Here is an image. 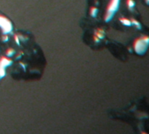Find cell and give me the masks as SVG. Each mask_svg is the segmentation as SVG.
<instances>
[{
  "instance_id": "cell-1",
  "label": "cell",
  "mask_w": 149,
  "mask_h": 134,
  "mask_svg": "<svg viewBox=\"0 0 149 134\" xmlns=\"http://www.w3.org/2000/svg\"><path fill=\"white\" fill-rule=\"evenodd\" d=\"M119 4H120V0H110L109 3L107 5V14L105 17V20L107 22H108L112 19L114 13L118 10Z\"/></svg>"
},
{
  "instance_id": "cell-2",
  "label": "cell",
  "mask_w": 149,
  "mask_h": 134,
  "mask_svg": "<svg viewBox=\"0 0 149 134\" xmlns=\"http://www.w3.org/2000/svg\"><path fill=\"white\" fill-rule=\"evenodd\" d=\"M148 37L147 36H145L143 38H139L134 42V50L136 51V52L141 54L143 53L148 46Z\"/></svg>"
},
{
  "instance_id": "cell-3",
  "label": "cell",
  "mask_w": 149,
  "mask_h": 134,
  "mask_svg": "<svg viewBox=\"0 0 149 134\" xmlns=\"http://www.w3.org/2000/svg\"><path fill=\"white\" fill-rule=\"evenodd\" d=\"M0 27L3 29V33H9L11 31L12 29V25L10 24V21H9L6 17H4L3 16H0Z\"/></svg>"
},
{
  "instance_id": "cell-4",
  "label": "cell",
  "mask_w": 149,
  "mask_h": 134,
  "mask_svg": "<svg viewBox=\"0 0 149 134\" xmlns=\"http://www.w3.org/2000/svg\"><path fill=\"white\" fill-rule=\"evenodd\" d=\"M10 63H11V60L9 59L6 57H3V58H0V78H3L4 76V74H5L4 68L6 66H8Z\"/></svg>"
},
{
  "instance_id": "cell-5",
  "label": "cell",
  "mask_w": 149,
  "mask_h": 134,
  "mask_svg": "<svg viewBox=\"0 0 149 134\" xmlns=\"http://www.w3.org/2000/svg\"><path fill=\"white\" fill-rule=\"evenodd\" d=\"M104 35H105V31H103V29H98L97 31H95V33H94V41L95 42H99L101 38L104 37Z\"/></svg>"
},
{
  "instance_id": "cell-6",
  "label": "cell",
  "mask_w": 149,
  "mask_h": 134,
  "mask_svg": "<svg viewBox=\"0 0 149 134\" xmlns=\"http://www.w3.org/2000/svg\"><path fill=\"white\" fill-rule=\"evenodd\" d=\"M120 21L123 24H125V25H127V26L131 25V20H129V19H127V18H126V17H120Z\"/></svg>"
},
{
  "instance_id": "cell-7",
  "label": "cell",
  "mask_w": 149,
  "mask_h": 134,
  "mask_svg": "<svg viewBox=\"0 0 149 134\" xmlns=\"http://www.w3.org/2000/svg\"><path fill=\"white\" fill-rule=\"evenodd\" d=\"M97 13H98V9L96 7H93L90 11V14L92 15V17H96Z\"/></svg>"
},
{
  "instance_id": "cell-8",
  "label": "cell",
  "mask_w": 149,
  "mask_h": 134,
  "mask_svg": "<svg viewBox=\"0 0 149 134\" xmlns=\"http://www.w3.org/2000/svg\"><path fill=\"white\" fill-rule=\"evenodd\" d=\"M127 3L128 8H129V9H131V10H132V9L134 7V5H135V3H134L133 0H127Z\"/></svg>"
},
{
  "instance_id": "cell-9",
  "label": "cell",
  "mask_w": 149,
  "mask_h": 134,
  "mask_svg": "<svg viewBox=\"0 0 149 134\" xmlns=\"http://www.w3.org/2000/svg\"><path fill=\"white\" fill-rule=\"evenodd\" d=\"M131 24H134V25H136V27L137 28H141V24L137 21V20H134V19H131Z\"/></svg>"
},
{
  "instance_id": "cell-10",
  "label": "cell",
  "mask_w": 149,
  "mask_h": 134,
  "mask_svg": "<svg viewBox=\"0 0 149 134\" xmlns=\"http://www.w3.org/2000/svg\"><path fill=\"white\" fill-rule=\"evenodd\" d=\"M14 52H15V51H14L13 49H9V50H7L6 54H7L8 56H11Z\"/></svg>"
},
{
  "instance_id": "cell-11",
  "label": "cell",
  "mask_w": 149,
  "mask_h": 134,
  "mask_svg": "<svg viewBox=\"0 0 149 134\" xmlns=\"http://www.w3.org/2000/svg\"><path fill=\"white\" fill-rule=\"evenodd\" d=\"M3 41H7V40H8V37H7V36H4V37L3 38Z\"/></svg>"
}]
</instances>
